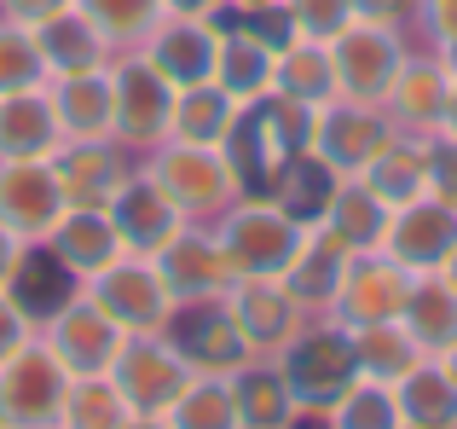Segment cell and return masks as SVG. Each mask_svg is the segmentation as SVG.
<instances>
[{
    "instance_id": "cell-13",
    "label": "cell",
    "mask_w": 457,
    "mask_h": 429,
    "mask_svg": "<svg viewBox=\"0 0 457 429\" xmlns=\"http://www.w3.org/2000/svg\"><path fill=\"white\" fill-rule=\"evenodd\" d=\"M405 290H411V273H405L400 261H388L382 249H353V261H347V273H342V290H336V302H330V319L342 331L388 325V319H400Z\"/></svg>"
},
{
    "instance_id": "cell-49",
    "label": "cell",
    "mask_w": 457,
    "mask_h": 429,
    "mask_svg": "<svg viewBox=\"0 0 457 429\" xmlns=\"http://www.w3.org/2000/svg\"><path fill=\"white\" fill-rule=\"evenodd\" d=\"M435 58L446 64V76L457 81V35H446V41H435Z\"/></svg>"
},
{
    "instance_id": "cell-54",
    "label": "cell",
    "mask_w": 457,
    "mask_h": 429,
    "mask_svg": "<svg viewBox=\"0 0 457 429\" xmlns=\"http://www.w3.org/2000/svg\"><path fill=\"white\" fill-rule=\"evenodd\" d=\"M440 273H446V279L457 284V249H452V261H446V267H440Z\"/></svg>"
},
{
    "instance_id": "cell-27",
    "label": "cell",
    "mask_w": 457,
    "mask_h": 429,
    "mask_svg": "<svg viewBox=\"0 0 457 429\" xmlns=\"http://www.w3.org/2000/svg\"><path fill=\"white\" fill-rule=\"evenodd\" d=\"M64 151V122L53 111V93H0V157H46Z\"/></svg>"
},
{
    "instance_id": "cell-36",
    "label": "cell",
    "mask_w": 457,
    "mask_h": 429,
    "mask_svg": "<svg viewBox=\"0 0 457 429\" xmlns=\"http://www.w3.org/2000/svg\"><path fill=\"white\" fill-rule=\"evenodd\" d=\"M336 181H342V174H336L330 163H319L312 151H302V157L284 163V174L272 181V192H267V198H272L278 209H290L295 221H307V226H312V221L324 214V204H330Z\"/></svg>"
},
{
    "instance_id": "cell-28",
    "label": "cell",
    "mask_w": 457,
    "mask_h": 429,
    "mask_svg": "<svg viewBox=\"0 0 457 429\" xmlns=\"http://www.w3.org/2000/svg\"><path fill=\"white\" fill-rule=\"evenodd\" d=\"M35 46H41V58H46L53 76L99 70V64H111V58H116V46L104 41V29L81 6H64V12H53L46 23H35Z\"/></svg>"
},
{
    "instance_id": "cell-53",
    "label": "cell",
    "mask_w": 457,
    "mask_h": 429,
    "mask_svg": "<svg viewBox=\"0 0 457 429\" xmlns=\"http://www.w3.org/2000/svg\"><path fill=\"white\" fill-rule=\"evenodd\" d=\"M435 360H440V366H446V372H452V383H457V342H452V349H446V354H435Z\"/></svg>"
},
{
    "instance_id": "cell-43",
    "label": "cell",
    "mask_w": 457,
    "mask_h": 429,
    "mask_svg": "<svg viewBox=\"0 0 457 429\" xmlns=\"http://www.w3.org/2000/svg\"><path fill=\"white\" fill-rule=\"evenodd\" d=\"M29 337H35V319L18 307V296H12V290H0V360H12Z\"/></svg>"
},
{
    "instance_id": "cell-20",
    "label": "cell",
    "mask_w": 457,
    "mask_h": 429,
    "mask_svg": "<svg viewBox=\"0 0 457 429\" xmlns=\"http://www.w3.org/2000/svg\"><path fill=\"white\" fill-rule=\"evenodd\" d=\"M347 261H353V249H347L342 238L330 232V226H319V221H312L307 232H302V244H295L290 267L278 273V284H284V290H290L295 302L307 307V314H330L336 290H342Z\"/></svg>"
},
{
    "instance_id": "cell-55",
    "label": "cell",
    "mask_w": 457,
    "mask_h": 429,
    "mask_svg": "<svg viewBox=\"0 0 457 429\" xmlns=\"http://www.w3.org/2000/svg\"><path fill=\"white\" fill-rule=\"evenodd\" d=\"M0 429H12V424H6V418H0Z\"/></svg>"
},
{
    "instance_id": "cell-29",
    "label": "cell",
    "mask_w": 457,
    "mask_h": 429,
    "mask_svg": "<svg viewBox=\"0 0 457 429\" xmlns=\"http://www.w3.org/2000/svg\"><path fill=\"white\" fill-rule=\"evenodd\" d=\"M400 325L411 331V342L423 354H446L457 342V284L446 273H417L411 290H405Z\"/></svg>"
},
{
    "instance_id": "cell-10",
    "label": "cell",
    "mask_w": 457,
    "mask_h": 429,
    "mask_svg": "<svg viewBox=\"0 0 457 429\" xmlns=\"http://www.w3.org/2000/svg\"><path fill=\"white\" fill-rule=\"evenodd\" d=\"M162 337L179 349V360L191 366V377H232L244 360H255L249 342L237 337V325H232L220 296H209V302H174Z\"/></svg>"
},
{
    "instance_id": "cell-8",
    "label": "cell",
    "mask_w": 457,
    "mask_h": 429,
    "mask_svg": "<svg viewBox=\"0 0 457 429\" xmlns=\"http://www.w3.org/2000/svg\"><path fill=\"white\" fill-rule=\"evenodd\" d=\"M111 383L122 389V400L139 418H168V407H174L191 383V366L179 360V349L162 331H145V337L122 342V354H116V366H111Z\"/></svg>"
},
{
    "instance_id": "cell-25",
    "label": "cell",
    "mask_w": 457,
    "mask_h": 429,
    "mask_svg": "<svg viewBox=\"0 0 457 429\" xmlns=\"http://www.w3.org/2000/svg\"><path fill=\"white\" fill-rule=\"evenodd\" d=\"M104 214H111V226H116V238H122L128 256H151V249H162L168 238L186 226V214L156 192L151 174H134V181L111 198V209H104Z\"/></svg>"
},
{
    "instance_id": "cell-24",
    "label": "cell",
    "mask_w": 457,
    "mask_h": 429,
    "mask_svg": "<svg viewBox=\"0 0 457 429\" xmlns=\"http://www.w3.org/2000/svg\"><path fill=\"white\" fill-rule=\"evenodd\" d=\"M53 111L64 122V139H116V88H111V64L99 70H76V76H53Z\"/></svg>"
},
{
    "instance_id": "cell-51",
    "label": "cell",
    "mask_w": 457,
    "mask_h": 429,
    "mask_svg": "<svg viewBox=\"0 0 457 429\" xmlns=\"http://www.w3.org/2000/svg\"><path fill=\"white\" fill-rule=\"evenodd\" d=\"M261 6H278V0H226V12H261Z\"/></svg>"
},
{
    "instance_id": "cell-38",
    "label": "cell",
    "mask_w": 457,
    "mask_h": 429,
    "mask_svg": "<svg viewBox=\"0 0 457 429\" xmlns=\"http://www.w3.org/2000/svg\"><path fill=\"white\" fill-rule=\"evenodd\" d=\"M168 429H244L226 377H191L186 395L168 407Z\"/></svg>"
},
{
    "instance_id": "cell-19",
    "label": "cell",
    "mask_w": 457,
    "mask_h": 429,
    "mask_svg": "<svg viewBox=\"0 0 457 429\" xmlns=\"http://www.w3.org/2000/svg\"><path fill=\"white\" fill-rule=\"evenodd\" d=\"M214 46H220V23L214 18H162L156 29L145 35V64L168 88H197V81L214 76Z\"/></svg>"
},
{
    "instance_id": "cell-22",
    "label": "cell",
    "mask_w": 457,
    "mask_h": 429,
    "mask_svg": "<svg viewBox=\"0 0 457 429\" xmlns=\"http://www.w3.org/2000/svg\"><path fill=\"white\" fill-rule=\"evenodd\" d=\"M41 249H46V256H53L76 284H87L93 273H104L116 256H128L104 209H64V214H58V226L46 232Z\"/></svg>"
},
{
    "instance_id": "cell-9",
    "label": "cell",
    "mask_w": 457,
    "mask_h": 429,
    "mask_svg": "<svg viewBox=\"0 0 457 429\" xmlns=\"http://www.w3.org/2000/svg\"><path fill=\"white\" fill-rule=\"evenodd\" d=\"M41 342L58 354V366H64L70 377H111V366H116V354H122L128 331L116 325L111 314H99V307L76 290L58 314L41 319Z\"/></svg>"
},
{
    "instance_id": "cell-31",
    "label": "cell",
    "mask_w": 457,
    "mask_h": 429,
    "mask_svg": "<svg viewBox=\"0 0 457 429\" xmlns=\"http://www.w3.org/2000/svg\"><path fill=\"white\" fill-rule=\"evenodd\" d=\"M394 407H400V424H411V429H457V383H452V372L435 360V354H423V360L394 383Z\"/></svg>"
},
{
    "instance_id": "cell-2",
    "label": "cell",
    "mask_w": 457,
    "mask_h": 429,
    "mask_svg": "<svg viewBox=\"0 0 457 429\" xmlns=\"http://www.w3.org/2000/svg\"><path fill=\"white\" fill-rule=\"evenodd\" d=\"M302 232H307V221H295L290 209H278L261 192H244L214 221V238H220V249H226L237 279H278V273L290 267Z\"/></svg>"
},
{
    "instance_id": "cell-37",
    "label": "cell",
    "mask_w": 457,
    "mask_h": 429,
    "mask_svg": "<svg viewBox=\"0 0 457 429\" xmlns=\"http://www.w3.org/2000/svg\"><path fill=\"white\" fill-rule=\"evenodd\" d=\"M134 407L122 400V389L111 377H76L64 395V418L58 429H128Z\"/></svg>"
},
{
    "instance_id": "cell-23",
    "label": "cell",
    "mask_w": 457,
    "mask_h": 429,
    "mask_svg": "<svg viewBox=\"0 0 457 429\" xmlns=\"http://www.w3.org/2000/svg\"><path fill=\"white\" fill-rule=\"evenodd\" d=\"M272 64H278V53H272L261 35H249V23L237 18V12H226L220 46H214V76H209L214 88H226L237 105H255V99L272 93Z\"/></svg>"
},
{
    "instance_id": "cell-45",
    "label": "cell",
    "mask_w": 457,
    "mask_h": 429,
    "mask_svg": "<svg viewBox=\"0 0 457 429\" xmlns=\"http://www.w3.org/2000/svg\"><path fill=\"white\" fill-rule=\"evenodd\" d=\"M417 12H423V0H353V18L382 23V29H405Z\"/></svg>"
},
{
    "instance_id": "cell-7",
    "label": "cell",
    "mask_w": 457,
    "mask_h": 429,
    "mask_svg": "<svg viewBox=\"0 0 457 429\" xmlns=\"http://www.w3.org/2000/svg\"><path fill=\"white\" fill-rule=\"evenodd\" d=\"M81 296H87L99 314H111L116 325L128 331V337L162 331L168 314H174V296L162 290V279H156L151 256H116L104 273H93V279L81 284Z\"/></svg>"
},
{
    "instance_id": "cell-17",
    "label": "cell",
    "mask_w": 457,
    "mask_h": 429,
    "mask_svg": "<svg viewBox=\"0 0 457 429\" xmlns=\"http://www.w3.org/2000/svg\"><path fill=\"white\" fill-rule=\"evenodd\" d=\"M53 174L70 209H111V198L139 174V163L116 139H64V151L53 157Z\"/></svg>"
},
{
    "instance_id": "cell-48",
    "label": "cell",
    "mask_w": 457,
    "mask_h": 429,
    "mask_svg": "<svg viewBox=\"0 0 457 429\" xmlns=\"http://www.w3.org/2000/svg\"><path fill=\"white\" fill-rule=\"evenodd\" d=\"M168 18H220L226 0H162Z\"/></svg>"
},
{
    "instance_id": "cell-3",
    "label": "cell",
    "mask_w": 457,
    "mask_h": 429,
    "mask_svg": "<svg viewBox=\"0 0 457 429\" xmlns=\"http://www.w3.org/2000/svg\"><path fill=\"white\" fill-rule=\"evenodd\" d=\"M139 174H151V186L186 214V221L220 214L244 198V186H237V174H232V163H226L220 146H179V139H162V146L139 163Z\"/></svg>"
},
{
    "instance_id": "cell-40",
    "label": "cell",
    "mask_w": 457,
    "mask_h": 429,
    "mask_svg": "<svg viewBox=\"0 0 457 429\" xmlns=\"http://www.w3.org/2000/svg\"><path fill=\"white\" fill-rule=\"evenodd\" d=\"M46 81H53V70L35 46V29L0 18V93H29V88H46Z\"/></svg>"
},
{
    "instance_id": "cell-39",
    "label": "cell",
    "mask_w": 457,
    "mask_h": 429,
    "mask_svg": "<svg viewBox=\"0 0 457 429\" xmlns=\"http://www.w3.org/2000/svg\"><path fill=\"white\" fill-rule=\"evenodd\" d=\"M76 6L99 23L104 41H111L116 53H139V46H145V35L168 18L162 0H76Z\"/></svg>"
},
{
    "instance_id": "cell-16",
    "label": "cell",
    "mask_w": 457,
    "mask_h": 429,
    "mask_svg": "<svg viewBox=\"0 0 457 429\" xmlns=\"http://www.w3.org/2000/svg\"><path fill=\"white\" fill-rule=\"evenodd\" d=\"M151 267H156V279H162V290L174 296V302H209V296H226V284L237 279L226 249H220V238L191 226V221L179 226L162 249H151Z\"/></svg>"
},
{
    "instance_id": "cell-6",
    "label": "cell",
    "mask_w": 457,
    "mask_h": 429,
    "mask_svg": "<svg viewBox=\"0 0 457 429\" xmlns=\"http://www.w3.org/2000/svg\"><path fill=\"white\" fill-rule=\"evenodd\" d=\"M330 64H336V93H342V99L377 105L382 111V99H388L394 76H400V64H405V35L353 18L330 41Z\"/></svg>"
},
{
    "instance_id": "cell-15",
    "label": "cell",
    "mask_w": 457,
    "mask_h": 429,
    "mask_svg": "<svg viewBox=\"0 0 457 429\" xmlns=\"http://www.w3.org/2000/svg\"><path fill=\"white\" fill-rule=\"evenodd\" d=\"M394 139V122L377 111V105H353V99H330L319 116H312V157L330 163L342 181L365 174V163L377 157Z\"/></svg>"
},
{
    "instance_id": "cell-41",
    "label": "cell",
    "mask_w": 457,
    "mask_h": 429,
    "mask_svg": "<svg viewBox=\"0 0 457 429\" xmlns=\"http://www.w3.org/2000/svg\"><path fill=\"white\" fill-rule=\"evenodd\" d=\"M324 418H330V429H400V407H394L388 383H365V377H353L347 395L336 400Z\"/></svg>"
},
{
    "instance_id": "cell-46",
    "label": "cell",
    "mask_w": 457,
    "mask_h": 429,
    "mask_svg": "<svg viewBox=\"0 0 457 429\" xmlns=\"http://www.w3.org/2000/svg\"><path fill=\"white\" fill-rule=\"evenodd\" d=\"M64 6H76V0H0V18H12V23H46L53 12H64Z\"/></svg>"
},
{
    "instance_id": "cell-26",
    "label": "cell",
    "mask_w": 457,
    "mask_h": 429,
    "mask_svg": "<svg viewBox=\"0 0 457 429\" xmlns=\"http://www.w3.org/2000/svg\"><path fill=\"white\" fill-rule=\"evenodd\" d=\"M359 181H365L388 209H405V204H417V198H428V192H435L428 134H394L388 146L365 163V174H359Z\"/></svg>"
},
{
    "instance_id": "cell-34",
    "label": "cell",
    "mask_w": 457,
    "mask_h": 429,
    "mask_svg": "<svg viewBox=\"0 0 457 429\" xmlns=\"http://www.w3.org/2000/svg\"><path fill=\"white\" fill-rule=\"evenodd\" d=\"M388 214L394 209L353 174V181H336L330 204H324V214H319V226H330L347 249H377L382 232H388Z\"/></svg>"
},
{
    "instance_id": "cell-32",
    "label": "cell",
    "mask_w": 457,
    "mask_h": 429,
    "mask_svg": "<svg viewBox=\"0 0 457 429\" xmlns=\"http://www.w3.org/2000/svg\"><path fill=\"white\" fill-rule=\"evenodd\" d=\"M237 111H244V105H237L226 88H214V81L179 88L174 93V116H168V139H179V146H220V139L232 134Z\"/></svg>"
},
{
    "instance_id": "cell-12",
    "label": "cell",
    "mask_w": 457,
    "mask_h": 429,
    "mask_svg": "<svg viewBox=\"0 0 457 429\" xmlns=\"http://www.w3.org/2000/svg\"><path fill=\"white\" fill-rule=\"evenodd\" d=\"M220 302H226V314H232L237 337L249 342V354H267V360H278V354L290 349V337L312 319L278 279H232Z\"/></svg>"
},
{
    "instance_id": "cell-14",
    "label": "cell",
    "mask_w": 457,
    "mask_h": 429,
    "mask_svg": "<svg viewBox=\"0 0 457 429\" xmlns=\"http://www.w3.org/2000/svg\"><path fill=\"white\" fill-rule=\"evenodd\" d=\"M382 256L388 261H400L405 273H440L452 261V249H457V204H446V198H417V204H405V209H394L388 214V232H382Z\"/></svg>"
},
{
    "instance_id": "cell-1",
    "label": "cell",
    "mask_w": 457,
    "mask_h": 429,
    "mask_svg": "<svg viewBox=\"0 0 457 429\" xmlns=\"http://www.w3.org/2000/svg\"><path fill=\"white\" fill-rule=\"evenodd\" d=\"M312 116L319 111H307V105H295V99H278V93H267V99L237 111V122H232V134L220 139V151H226V163H232L244 192L267 198L272 181L284 174V163L312 151Z\"/></svg>"
},
{
    "instance_id": "cell-11",
    "label": "cell",
    "mask_w": 457,
    "mask_h": 429,
    "mask_svg": "<svg viewBox=\"0 0 457 429\" xmlns=\"http://www.w3.org/2000/svg\"><path fill=\"white\" fill-rule=\"evenodd\" d=\"M111 88H116V146L128 151H156L168 139L174 116V88L145 64V53L111 58Z\"/></svg>"
},
{
    "instance_id": "cell-18",
    "label": "cell",
    "mask_w": 457,
    "mask_h": 429,
    "mask_svg": "<svg viewBox=\"0 0 457 429\" xmlns=\"http://www.w3.org/2000/svg\"><path fill=\"white\" fill-rule=\"evenodd\" d=\"M64 209L70 204L46 157H0V226H12L23 244H46Z\"/></svg>"
},
{
    "instance_id": "cell-47",
    "label": "cell",
    "mask_w": 457,
    "mask_h": 429,
    "mask_svg": "<svg viewBox=\"0 0 457 429\" xmlns=\"http://www.w3.org/2000/svg\"><path fill=\"white\" fill-rule=\"evenodd\" d=\"M29 249H35V244H23L12 226H0V290L18 279V267H23V256H29Z\"/></svg>"
},
{
    "instance_id": "cell-50",
    "label": "cell",
    "mask_w": 457,
    "mask_h": 429,
    "mask_svg": "<svg viewBox=\"0 0 457 429\" xmlns=\"http://www.w3.org/2000/svg\"><path fill=\"white\" fill-rule=\"evenodd\" d=\"M440 134L457 139V81H452V93H446V111H440Z\"/></svg>"
},
{
    "instance_id": "cell-30",
    "label": "cell",
    "mask_w": 457,
    "mask_h": 429,
    "mask_svg": "<svg viewBox=\"0 0 457 429\" xmlns=\"http://www.w3.org/2000/svg\"><path fill=\"white\" fill-rule=\"evenodd\" d=\"M232 400H237V418H244V429H290V418L302 407H295V395H290V383H284V372H278V360H244L232 377Z\"/></svg>"
},
{
    "instance_id": "cell-33",
    "label": "cell",
    "mask_w": 457,
    "mask_h": 429,
    "mask_svg": "<svg viewBox=\"0 0 457 429\" xmlns=\"http://www.w3.org/2000/svg\"><path fill=\"white\" fill-rule=\"evenodd\" d=\"M272 93H278V99L307 105V111H324L330 99H342V93H336L330 46H319V41H290V46L278 53V64H272Z\"/></svg>"
},
{
    "instance_id": "cell-56",
    "label": "cell",
    "mask_w": 457,
    "mask_h": 429,
    "mask_svg": "<svg viewBox=\"0 0 457 429\" xmlns=\"http://www.w3.org/2000/svg\"><path fill=\"white\" fill-rule=\"evenodd\" d=\"M400 429H411V424H400Z\"/></svg>"
},
{
    "instance_id": "cell-4",
    "label": "cell",
    "mask_w": 457,
    "mask_h": 429,
    "mask_svg": "<svg viewBox=\"0 0 457 429\" xmlns=\"http://www.w3.org/2000/svg\"><path fill=\"white\" fill-rule=\"evenodd\" d=\"M278 372H284V383H290V395H295L302 412H330L336 400L347 395V383L359 377L353 337H347L336 319H319V325L307 319L290 337V349L278 354Z\"/></svg>"
},
{
    "instance_id": "cell-5",
    "label": "cell",
    "mask_w": 457,
    "mask_h": 429,
    "mask_svg": "<svg viewBox=\"0 0 457 429\" xmlns=\"http://www.w3.org/2000/svg\"><path fill=\"white\" fill-rule=\"evenodd\" d=\"M76 377L58 366V354L35 331L12 360H0V418L12 429H58L64 418V395Z\"/></svg>"
},
{
    "instance_id": "cell-44",
    "label": "cell",
    "mask_w": 457,
    "mask_h": 429,
    "mask_svg": "<svg viewBox=\"0 0 457 429\" xmlns=\"http://www.w3.org/2000/svg\"><path fill=\"white\" fill-rule=\"evenodd\" d=\"M428 163H435V198L457 204V139L452 134H428Z\"/></svg>"
},
{
    "instance_id": "cell-42",
    "label": "cell",
    "mask_w": 457,
    "mask_h": 429,
    "mask_svg": "<svg viewBox=\"0 0 457 429\" xmlns=\"http://www.w3.org/2000/svg\"><path fill=\"white\" fill-rule=\"evenodd\" d=\"M284 12H290L295 41H319V46H330L353 23V0H284Z\"/></svg>"
},
{
    "instance_id": "cell-35",
    "label": "cell",
    "mask_w": 457,
    "mask_h": 429,
    "mask_svg": "<svg viewBox=\"0 0 457 429\" xmlns=\"http://www.w3.org/2000/svg\"><path fill=\"white\" fill-rule=\"evenodd\" d=\"M347 337H353V366H359L365 383H388L394 389L417 360H423V349L411 342V331H405L400 319H388V325H359V331H347Z\"/></svg>"
},
{
    "instance_id": "cell-52",
    "label": "cell",
    "mask_w": 457,
    "mask_h": 429,
    "mask_svg": "<svg viewBox=\"0 0 457 429\" xmlns=\"http://www.w3.org/2000/svg\"><path fill=\"white\" fill-rule=\"evenodd\" d=\"M128 429H168V418H139V412H134V418H128Z\"/></svg>"
},
{
    "instance_id": "cell-21",
    "label": "cell",
    "mask_w": 457,
    "mask_h": 429,
    "mask_svg": "<svg viewBox=\"0 0 457 429\" xmlns=\"http://www.w3.org/2000/svg\"><path fill=\"white\" fill-rule=\"evenodd\" d=\"M452 76L435 53H405L400 76H394L388 99H382V116L394 122V134H440V111H446Z\"/></svg>"
}]
</instances>
